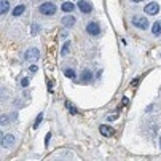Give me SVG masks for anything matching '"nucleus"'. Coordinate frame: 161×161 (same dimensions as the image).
I'll return each mask as SVG.
<instances>
[{"label": "nucleus", "mask_w": 161, "mask_h": 161, "mask_svg": "<svg viewBox=\"0 0 161 161\" xmlns=\"http://www.w3.org/2000/svg\"><path fill=\"white\" fill-rule=\"evenodd\" d=\"M61 37H62V39H67V37H69V34H67V32L64 31V32H62V34H61Z\"/></svg>", "instance_id": "b1692460"}, {"label": "nucleus", "mask_w": 161, "mask_h": 161, "mask_svg": "<svg viewBox=\"0 0 161 161\" xmlns=\"http://www.w3.org/2000/svg\"><path fill=\"white\" fill-rule=\"evenodd\" d=\"M99 131H101V134H102L104 137H113V134H115V129L110 128L109 125H101Z\"/></svg>", "instance_id": "423d86ee"}, {"label": "nucleus", "mask_w": 161, "mask_h": 161, "mask_svg": "<svg viewBox=\"0 0 161 161\" xmlns=\"http://www.w3.org/2000/svg\"><path fill=\"white\" fill-rule=\"evenodd\" d=\"M86 32L90 34V35H99V34H101V27H99V24H97L96 21H91V23H88V26H86Z\"/></svg>", "instance_id": "39448f33"}, {"label": "nucleus", "mask_w": 161, "mask_h": 161, "mask_svg": "<svg viewBox=\"0 0 161 161\" xmlns=\"http://www.w3.org/2000/svg\"><path fill=\"white\" fill-rule=\"evenodd\" d=\"M93 80V74H91V70H88V69H85L82 72V82L83 83H86V82H91Z\"/></svg>", "instance_id": "9b49d317"}, {"label": "nucleus", "mask_w": 161, "mask_h": 161, "mask_svg": "<svg viewBox=\"0 0 161 161\" xmlns=\"http://www.w3.org/2000/svg\"><path fill=\"white\" fill-rule=\"evenodd\" d=\"M42 120H43V113H39V117H37V120H35V123H34V128H39L40 126V123H42Z\"/></svg>", "instance_id": "f3484780"}, {"label": "nucleus", "mask_w": 161, "mask_h": 161, "mask_svg": "<svg viewBox=\"0 0 161 161\" xmlns=\"http://www.w3.org/2000/svg\"><path fill=\"white\" fill-rule=\"evenodd\" d=\"M144 10H145V13L147 15H158V11H160V5L158 3H155V2H152V3H148V5L144 8Z\"/></svg>", "instance_id": "0eeeda50"}, {"label": "nucleus", "mask_w": 161, "mask_h": 161, "mask_svg": "<svg viewBox=\"0 0 161 161\" xmlns=\"http://www.w3.org/2000/svg\"><path fill=\"white\" fill-rule=\"evenodd\" d=\"M69 48H70V43H69V42H66L64 46H62V50H61V54H62V56H66V54L69 53Z\"/></svg>", "instance_id": "dca6fc26"}, {"label": "nucleus", "mask_w": 161, "mask_h": 161, "mask_svg": "<svg viewBox=\"0 0 161 161\" xmlns=\"http://www.w3.org/2000/svg\"><path fill=\"white\" fill-rule=\"evenodd\" d=\"M118 118V113H115V115H109V120H117Z\"/></svg>", "instance_id": "5701e85b"}, {"label": "nucleus", "mask_w": 161, "mask_h": 161, "mask_svg": "<svg viewBox=\"0 0 161 161\" xmlns=\"http://www.w3.org/2000/svg\"><path fill=\"white\" fill-rule=\"evenodd\" d=\"M21 86H23V88H27V86H29V78H23V80H21Z\"/></svg>", "instance_id": "412c9836"}, {"label": "nucleus", "mask_w": 161, "mask_h": 161, "mask_svg": "<svg viewBox=\"0 0 161 161\" xmlns=\"http://www.w3.org/2000/svg\"><path fill=\"white\" fill-rule=\"evenodd\" d=\"M64 74H66L67 78H75V70L74 69H66Z\"/></svg>", "instance_id": "2eb2a0df"}, {"label": "nucleus", "mask_w": 161, "mask_h": 161, "mask_svg": "<svg viewBox=\"0 0 161 161\" xmlns=\"http://www.w3.org/2000/svg\"><path fill=\"white\" fill-rule=\"evenodd\" d=\"M29 70H31V72H37V70H39V67H37V66H31V67H29Z\"/></svg>", "instance_id": "4be33fe9"}, {"label": "nucleus", "mask_w": 161, "mask_h": 161, "mask_svg": "<svg viewBox=\"0 0 161 161\" xmlns=\"http://www.w3.org/2000/svg\"><path fill=\"white\" fill-rule=\"evenodd\" d=\"M0 125H2V126H7V125H8V117H7V115H2V117H0Z\"/></svg>", "instance_id": "a211bd4d"}, {"label": "nucleus", "mask_w": 161, "mask_h": 161, "mask_svg": "<svg viewBox=\"0 0 161 161\" xmlns=\"http://www.w3.org/2000/svg\"><path fill=\"white\" fill-rule=\"evenodd\" d=\"M152 34L153 35H161V21H156L152 26Z\"/></svg>", "instance_id": "f8f14e48"}, {"label": "nucleus", "mask_w": 161, "mask_h": 161, "mask_svg": "<svg viewBox=\"0 0 161 161\" xmlns=\"http://www.w3.org/2000/svg\"><path fill=\"white\" fill-rule=\"evenodd\" d=\"M26 11V5H18V7H15V10L11 11V15L13 16H21Z\"/></svg>", "instance_id": "ddd939ff"}, {"label": "nucleus", "mask_w": 161, "mask_h": 161, "mask_svg": "<svg viewBox=\"0 0 161 161\" xmlns=\"http://www.w3.org/2000/svg\"><path fill=\"white\" fill-rule=\"evenodd\" d=\"M66 107L70 110V113H77V112H78V110L75 109V107H72V104H70V102H66Z\"/></svg>", "instance_id": "aec40b11"}, {"label": "nucleus", "mask_w": 161, "mask_h": 161, "mask_svg": "<svg viewBox=\"0 0 161 161\" xmlns=\"http://www.w3.org/2000/svg\"><path fill=\"white\" fill-rule=\"evenodd\" d=\"M56 5L51 2H46V3H42V5L39 7V11H40V15H43V16H54V13H56Z\"/></svg>", "instance_id": "f257e3e1"}, {"label": "nucleus", "mask_w": 161, "mask_h": 161, "mask_svg": "<svg viewBox=\"0 0 161 161\" xmlns=\"http://www.w3.org/2000/svg\"><path fill=\"white\" fill-rule=\"evenodd\" d=\"M15 142H16V137L13 134H3V137H2V147L3 148H11L15 145Z\"/></svg>", "instance_id": "7ed1b4c3"}, {"label": "nucleus", "mask_w": 161, "mask_h": 161, "mask_svg": "<svg viewBox=\"0 0 161 161\" xmlns=\"http://www.w3.org/2000/svg\"><path fill=\"white\" fill-rule=\"evenodd\" d=\"M77 8L82 13H91V5L88 2H85V0H80L78 2V5H77Z\"/></svg>", "instance_id": "1a4fd4ad"}, {"label": "nucleus", "mask_w": 161, "mask_h": 161, "mask_svg": "<svg viewBox=\"0 0 161 161\" xmlns=\"http://www.w3.org/2000/svg\"><path fill=\"white\" fill-rule=\"evenodd\" d=\"M133 26L145 31V29H148V21H147V18H144V16L136 15V16H133Z\"/></svg>", "instance_id": "f03ea898"}, {"label": "nucleus", "mask_w": 161, "mask_h": 161, "mask_svg": "<svg viewBox=\"0 0 161 161\" xmlns=\"http://www.w3.org/2000/svg\"><path fill=\"white\" fill-rule=\"evenodd\" d=\"M8 10H10V3H8V0H0V11H2V15H5Z\"/></svg>", "instance_id": "4468645a"}, {"label": "nucleus", "mask_w": 161, "mask_h": 161, "mask_svg": "<svg viewBox=\"0 0 161 161\" xmlns=\"http://www.w3.org/2000/svg\"><path fill=\"white\" fill-rule=\"evenodd\" d=\"M39 32H40V26L39 24H34L32 26V35H37Z\"/></svg>", "instance_id": "6ab92c4d"}, {"label": "nucleus", "mask_w": 161, "mask_h": 161, "mask_svg": "<svg viewBox=\"0 0 161 161\" xmlns=\"http://www.w3.org/2000/svg\"><path fill=\"white\" fill-rule=\"evenodd\" d=\"M61 23H62V26H64V27L70 29V27H74V26H75V23H77V19H75L74 16H64Z\"/></svg>", "instance_id": "6e6552de"}, {"label": "nucleus", "mask_w": 161, "mask_h": 161, "mask_svg": "<svg viewBox=\"0 0 161 161\" xmlns=\"http://www.w3.org/2000/svg\"><path fill=\"white\" fill-rule=\"evenodd\" d=\"M61 10L66 11V13H72V11L75 10V5L72 2H64L62 3V7H61Z\"/></svg>", "instance_id": "9d476101"}, {"label": "nucleus", "mask_w": 161, "mask_h": 161, "mask_svg": "<svg viewBox=\"0 0 161 161\" xmlns=\"http://www.w3.org/2000/svg\"><path fill=\"white\" fill-rule=\"evenodd\" d=\"M160 147H161V137H160Z\"/></svg>", "instance_id": "a878e982"}, {"label": "nucleus", "mask_w": 161, "mask_h": 161, "mask_svg": "<svg viewBox=\"0 0 161 161\" xmlns=\"http://www.w3.org/2000/svg\"><path fill=\"white\" fill-rule=\"evenodd\" d=\"M40 56V51L39 48H29L26 53H24V59L26 61H35V59H39Z\"/></svg>", "instance_id": "20e7f679"}, {"label": "nucleus", "mask_w": 161, "mask_h": 161, "mask_svg": "<svg viewBox=\"0 0 161 161\" xmlns=\"http://www.w3.org/2000/svg\"><path fill=\"white\" fill-rule=\"evenodd\" d=\"M131 2H134V3H139V2H144V0H131Z\"/></svg>", "instance_id": "393cba45"}]
</instances>
